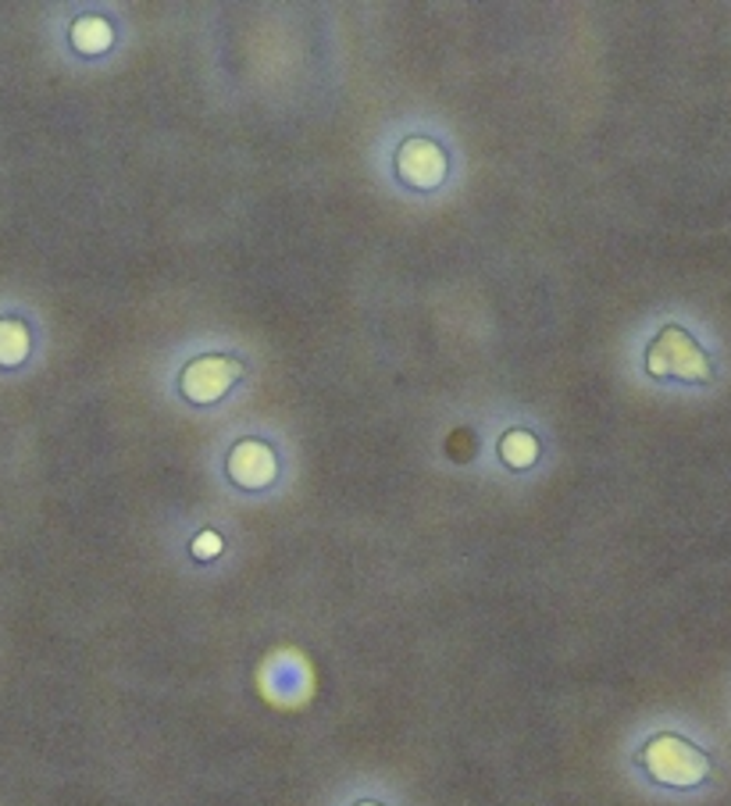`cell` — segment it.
Listing matches in <instances>:
<instances>
[{"instance_id": "cell-1", "label": "cell", "mask_w": 731, "mask_h": 806, "mask_svg": "<svg viewBox=\"0 0 731 806\" xmlns=\"http://www.w3.org/2000/svg\"><path fill=\"white\" fill-rule=\"evenodd\" d=\"M639 764L657 785L667 788H696L710 775V756L689 738L675 732H660L639 750Z\"/></svg>"}, {"instance_id": "cell-2", "label": "cell", "mask_w": 731, "mask_h": 806, "mask_svg": "<svg viewBox=\"0 0 731 806\" xmlns=\"http://www.w3.org/2000/svg\"><path fill=\"white\" fill-rule=\"evenodd\" d=\"M646 372L654 379H681V382H710L713 364L707 350L699 347L689 329L664 326L657 340L646 347Z\"/></svg>"}, {"instance_id": "cell-3", "label": "cell", "mask_w": 731, "mask_h": 806, "mask_svg": "<svg viewBox=\"0 0 731 806\" xmlns=\"http://www.w3.org/2000/svg\"><path fill=\"white\" fill-rule=\"evenodd\" d=\"M243 379V361L229 358V353H200V358L186 361L179 372V393L189 403H215L221 400L236 382Z\"/></svg>"}, {"instance_id": "cell-4", "label": "cell", "mask_w": 731, "mask_h": 806, "mask_svg": "<svg viewBox=\"0 0 731 806\" xmlns=\"http://www.w3.org/2000/svg\"><path fill=\"white\" fill-rule=\"evenodd\" d=\"M393 168H396V179H400L404 186L428 193V189H439L442 186L450 161H447V151H442L436 140H428V136H407L400 147H396Z\"/></svg>"}, {"instance_id": "cell-5", "label": "cell", "mask_w": 731, "mask_h": 806, "mask_svg": "<svg viewBox=\"0 0 731 806\" xmlns=\"http://www.w3.org/2000/svg\"><path fill=\"white\" fill-rule=\"evenodd\" d=\"M226 475L232 486H240L247 493L253 489H268L279 478V461L275 450L264 440H240L232 443L229 457H226Z\"/></svg>"}, {"instance_id": "cell-6", "label": "cell", "mask_w": 731, "mask_h": 806, "mask_svg": "<svg viewBox=\"0 0 731 806\" xmlns=\"http://www.w3.org/2000/svg\"><path fill=\"white\" fill-rule=\"evenodd\" d=\"M111 43H115V29L101 14H83L72 22V46L79 54H104Z\"/></svg>"}, {"instance_id": "cell-7", "label": "cell", "mask_w": 731, "mask_h": 806, "mask_svg": "<svg viewBox=\"0 0 731 806\" xmlns=\"http://www.w3.org/2000/svg\"><path fill=\"white\" fill-rule=\"evenodd\" d=\"M539 457V440L532 432H524V428H511V432H503V440H500V461L507 467H529L535 464Z\"/></svg>"}, {"instance_id": "cell-8", "label": "cell", "mask_w": 731, "mask_h": 806, "mask_svg": "<svg viewBox=\"0 0 731 806\" xmlns=\"http://www.w3.org/2000/svg\"><path fill=\"white\" fill-rule=\"evenodd\" d=\"M29 353V332L22 321H0V364H19Z\"/></svg>"}, {"instance_id": "cell-9", "label": "cell", "mask_w": 731, "mask_h": 806, "mask_svg": "<svg viewBox=\"0 0 731 806\" xmlns=\"http://www.w3.org/2000/svg\"><path fill=\"white\" fill-rule=\"evenodd\" d=\"M221 546H226V542H221L218 531H215V528H203L200 536H197L194 542H189V554H194L197 560L208 564V560H215V557L221 554Z\"/></svg>"}, {"instance_id": "cell-10", "label": "cell", "mask_w": 731, "mask_h": 806, "mask_svg": "<svg viewBox=\"0 0 731 806\" xmlns=\"http://www.w3.org/2000/svg\"><path fill=\"white\" fill-rule=\"evenodd\" d=\"M354 806H383V803H372V799H361V803H354Z\"/></svg>"}]
</instances>
